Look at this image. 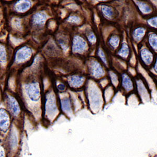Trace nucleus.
Returning <instances> with one entry per match:
<instances>
[{
    "mask_svg": "<svg viewBox=\"0 0 157 157\" xmlns=\"http://www.w3.org/2000/svg\"><path fill=\"white\" fill-rule=\"evenodd\" d=\"M32 3L29 0H18L14 6L15 11L20 13H23L30 9Z\"/></svg>",
    "mask_w": 157,
    "mask_h": 157,
    "instance_id": "1",
    "label": "nucleus"
},
{
    "mask_svg": "<svg viewBox=\"0 0 157 157\" xmlns=\"http://www.w3.org/2000/svg\"><path fill=\"white\" fill-rule=\"evenodd\" d=\"M46 20V15L43 13L39 12L33 15L32 22L35 27H41L44 25Z\"/></svg>",
    "mask_w": 157,
    "mask_h": 157,
    "instance_id": "2",
    "label": "nucleus"
},
{
    "mask_svg": "<svg viewBox=\"0 0 157 157\" xmlns=\"http://www.w3.org/2000/svg\"><path fill=\"white\" fill-rule=\"evenodd\" d=\"M86 43L84 39L80 36H75L73 42V49L74 52H81L86 48Z\"/></svg>",
    "mask_w": 157,
    "mask_h": 157,
    "instance_id": "3",
    "label": "nucleus"
},
{
    "mask_svg": "<svg viewBox=\"0 0 157 157\" xmlns=\"http://www.w3.org/2000/svg\"><path fill=\"white\" fill-rule=\"evenodd\" d=\"M31 55V51L27 48H23L17 52L16 60L18 62H21L28 59Z\"/></svg>",
    "mask_w": 157,
    "mask_h": 157,
    "instance_id": "4",
    "label": "nucleus"
},
{
    "mask_svg": "<svg viewBox=\"0 0 157 157\" xmlns=\"http://www.w3.org/2000/svg\"><path fill=\"white\" fill-rule=\"evenodd\" d=\"M101 11L104 16L108 19L112 18L113 16L114 15L113 10L112 7H109V6H101Z\"/></svg>",
    "mask_w": 157,
    "mask_h": 157,
    "instance_id": "5",
    "label": "nucleus"
},
{
    "mask_svg": "<svg viewBox=\"0 0 157 157\" xmlns=\"http://www.w3.org/2000/svg\"><path fill=\"white\" fill-rule=\"evenodd\" d=\"M136 4L140 10V11H141V12L144 14H149L151 12L152 10L150 6L144 2H137Z\"/></svg>",
    "mask_w": 157,
    "mask_h": 157,
    "instance_id": "6",
    "label": "nucleus"
},
{
    "mask_svg": "<svg viewBox=\"0 0 157 157\" xmlns=\"http://www.w3.org/2000/svg\"><path fill=\"white\" fill-rule=\"evenodd\" d=\"M145 29L144 28H138L135 30L133 33V36H134V39H135L137 41L140 40L144 36L145 34Z\"/></svg>",
    "mask_w": 157,
    "mask_h": 157,
    "instance_id": "7",
    "label": "nucleus"
},
{
    "mask_svg": "<svg viewBox=\"0 0 157 157\" xmlns=\"http://www.w3.org/2000/svg\"><path fill=\"white\" fill-rule=\"evenodd\" d=\"M141 57L143 60H144L145 63L147 64H149L152 60V56L151 54L149 51L146 49L141 52Z\"/></svg>",
    "mask_w": 157,
    "mask_h": 157,
    "instance_id": "8",
    "label": "nucleus"
},
{
    "mask_svg": "<svg viewBox=\"0 0 157 157\" xmlns=\"http://www.w3.org/2000/svg\"><path fill=\"white\" fill-rule=\"evenodd\" d=\"M11 25L16 30H21L22 29L21 21L19 18H14L11 21Z\"/></svg>",
    "mask_w": 157,
    "mask_h": 157,
    "instance_id": "9",
    "label": "nucleus"
},
{
    "mask_svg": "<svg viewBox=\"0 0 157 157\" xmlns=\"http://www.w3.org/2000/svg\"><path fill=\"white\" fill-rule=\"evenodd\" d=\"M149 43L151 46L155 50H157V35L151 34L149 37Z\"/></svg>",
    "mask_w": 157,
    "mask_h": 157,
    "instance_id": "10",
    "label": "nucleus"
},
{
    "mask_svg": "<svg viewBox=\"0 0 157 157\" xmlns=\"http://www.w3.org/2000/svg\"><path fill=\"white\" fill-rule=\"evenodd\" d=\"M67 21L69 23L75 25H78L81 23V19L77 15H71L69 16L67 19Z\"/></svg>",
    "mask_w": 157,
    "mask_h": 157,
    "instance_id": "11",
    "label": "nucleus"
},
{
    "mask_svg": "<svg viewBox=\"0 0 157 157\" xmlns=\"http://www.w3.org/2000/svg\"><path fill=\"white\" fill-rule=\"evenodd\" d=\"M128 47L126 44H124L123 46H122L121 49L120 50V52H119V55L121 57H126L128 55Z\"/></svg>",
    "mask_w": 157,
    "mask_h": 157,
    "instance_id": "12",
    "label": "nucleus"
},
{
    "mask_svg": "<svg viewBox=\"0 0 157 157\" xmlns=\"http://www.w3.org/2000/svg\"><path fill=\"white\" fill-rule=\"evenodd\" d=\"M119 42H120V39L117 36H113L111 38V39H109V43L111 46L114 48H116L117 47L119 44Z\"/></svg>",
    "mask_w": 157,
    "mask_h": 157,
    "instance_id": "13",
    "label": "nucleus"
},
{
    "mask_svg": "<svg viewBox=\"0 0 157 157\" xmlns=\"http://www.w3.org/2000/svg\"><path fill=\"white\" fill-rule=\"evenodd\" d=\"M148 23L152 27L157 28V16L149 19L148 21Z\"/></svg>",
    "mask_w": 157,
    "mask_h": 157,
    "instance_id": "14",
    "label": "nucleus"
},
{
    "mask_svg": "<svg viewBox=\"0 0 157 157\" xmlns=\"http://www.w3.org/2000/svg\"><path fill=\"white\" fill-rule=\"evenodd\" d=\"M88 39H89V41L91 43H95L96 40H97V38L94 35V34H93V33H91L89 34V35L88 36Z\"/></svg>",
    "mask_w": 157,
    "mask_h": 157,
    "instance_id": "15",
    "label": "nucleus"
},
{
    "mask_svg": "<svg viewBox=\"0 0 157 157\" xmlns=\"http://www.w3.org/2000/svg\"><path fill=\"white\" fill-rule=\"evenodd\" d=\"M1 59L2 62L6 60V54L5 53V50L4 49L3 47L1 48Z\"/></svg>",
    "mask_w": 157,
    "mask_h": 157,
    "instance_id": "16",
    "label": "nucleus"
},
{
    "mask_svg": "<svg viewBox=\"0 0 157 157\" xmlns=\"http://www.w3.org/2000/svg\"><path fill=\"white\" fill-rule=\"evenodd\" d=\"M98 55H99L100 58L102 59V60L103 61L104 63H106V59L104 54L103 52H102V50H100V49L98 51Z\"/></svg>",
    "mask_w": 157,
    "mask_h": 157,
    "instance_id": "17",
    "label": "nucleus"
},
{
    "mask_svg": "<svg viewBox=\"0 0 157 157\" xmlns=\"http://www.w3.org/2000/svg\"><path fill=\"white\" fill-rule=\"evenodd\" d=\"M96 1H98V2H104V1H106L107 0H96Z\"/></svg>",
    "mask_w": 157,
    "mask_h": 157,
    "instance_id": "18",
    "label": "nucleus"
},
{
    "mask_svg": "<svg viewBox=\"0 0 157 157\" xmlns=\"http://www.w3.org/2000/svg\"><path fill=\"white\" fill-rule=\"evenodd\" d=\"M155 69H157V63H156V64H155Z\"/></svg>",
    "mask_w": 157,
    "mask_h": 157,
    "instance_id": "19",
    "label": "nucleus"
}]
</instances>
